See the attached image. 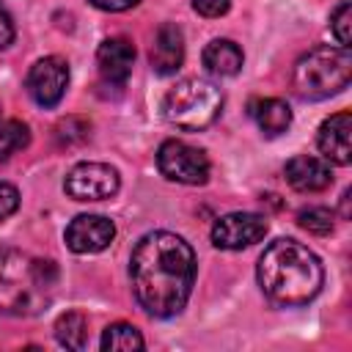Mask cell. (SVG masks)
Segmentation results:
<instances>
[{"label":"cell","instance_id":"6da1fadb","mask_svg":"<svg viewBox=\"0 0 352 352\" xmlns=\"http://www.w3.org/2000/svg\"><path fill=\"white\" fill-rule=\"evenodd\" d=\"M129 280L138 305L160 319L176 316L195 283V253L192 248L170 234L151 231L140 236L129 258Z\"/></svg>","mask_w":352,"mask_h":352},{"label":"cell","instance_id":"7a4b0ae2","mask_svg":"<svg viewBox=\"0 0 352 352\" xmlns=\"http://www.w3.org/2000/svg\"><path fill=\"white\" fill-rule=\"evenodd\" d=\"M256 278L272 305L300 308L322 292L324 270L314 250H308L297 239L283 236L264 248L256 264Z\"/></svg>","mask_w":352,"mask_h":352},{"label":"cell","instance_id":"3957f363","mask_svg":"<svg viewBox=\"0 0 352 352\" xmlns=\"http://www.w3.org/2000/svg\"><path fill=\"white\" fill-rule=\"evenodd\" d=\"M58 286V264L30 258L22 250H0V311L11 316H33L52 302Z\"/></svg>","mask_w":352,"mask_h":352},{"label":"cell","instance_id":"277c9868","mask_svg":"<svg viewBox=\"0 0 352 352\" xmlns=\"http://www.w3.org/2000/svg\"><path fill=\"white\" fill-rule=\"evenodd\" d=\"M352 55L344 47H316L305 52L292 72V88L305 102H319L341 94L349 85Z\"/></svg>","mask_w":352,"mask_h":352},{"label":"cell","instance_id":"5b68a950","mask_svg":"<svg viewBox=\"0 0 352 352\" xmlns=\"http://www.w3.org/2000/svg\"><path fill=\"white\" fill-rule=\"evenodd\" d=\"M223 110V94L212 80L187 77L179 80L162 99V116L170 126L184 132H201L217 121Z\"/></svg>","mask_w":352,"mask_h":352},{"label":"cell","instance_id":"8992f818","mask_svg":"<svg viewBox=\"0 0 352 352\" xmlns=\"http://www.w3.org/2000/svg\"><path fill=\"white\" fill-rule=\"evenodd\" d=\"M157 168L179 184H204L209 179V157L184 140H165L157 151Z\"/></svg>","mask_w":352,"mask_h":352},{"label":"cell","instance_id":"52a82bcc","mask_svg":"<svg viewBox=\"0 0 352 352\" xmlns=\"http://www.w3.org/2000/svg\"><path fill=\"white\" fill-rule=\"evenodd\" d=\"M118 170L104 162H77L66 176V192L74 201H104L118 192Z\"/></svg>","mask_w":352,"mask_h":352},{"label":"cell","instance_id":"ba28073f","mask_svg":"<svg viewBox=\"0 0 352 352\" xmlns=\"http://www.w3.org/2000/svg\"><path fill=\"white\" fill-rule=\"evenodd\" d=\"M69 85V63L58 55H47L41 60H36L25 77V88L30 94V99L41 107H55Z\"/></svg>","mask_w":352,"mask_h":352},{"label":"cell","instance_id":"9c48e42d","mask_svg":"<svg viewBox=\"0 0 352 352\" xmlns=\"http://www.w3.org/2000/svg\"><path fill=\"white\" fill-rule=\"evenodd\" d=\"M267 234V220L256 212H231L212 226V245L220 250H242L261 242Z\"/></svg>","mask_w":352,"mask_h":352},{"label":"cell","instance_id":"30bf717a","mask_svg":"<svg viewBox=\"0 0 352 352\" xmlns=\"http://www.w3.org/2000/svg\"><path fill=\"white\" fill-rule=\"evenodd\" d=\"M113 236L116 226L102 214H77L66 226V245L74 253H99L113 242Z\"/></svg>","mask_w":352,"mask_h":352},{"label":"cell","instance_id":"8fae6325","mask_svg":"<svg viewBox=\"0 0 352 352\" xmlns=\"http://www.w3.org/2000/svg\"><path fill=\"white\" fill-rule=\"evenodd\" d=\"M316 146L322 157L333 165H349L352 162V116L346 110L333 113L330 118L322 121Z\"/></svg>","mask_w":352,"mask_h":352},{"label":"cell","instance_id":"7c38bea8","mask_svg":"<svg viewBox=\"0 0 352 352\" xmlns=\"http://www.w3.org/2000/svg\"><path fill=\"white\" fill-rule=\"evenodd\" d=\"M132 66H135V47H132V41H126L121 36H113V38H104L99 44V50H96V69H99V77L107 85L121 88L129 80Z\"/></svg>","mask_w":352,"mask_h":352},{"label":"cell","instance_id":"4fadbf2b","mask_svg":"<svg viewBox=\"0 0 352 352\" xmlns=\"http://www.w3.org/2000/svg\"><path fill=\"white\" fill-rule=\"evenodd\" d=\"M283 173H286V182L297 192H322L333 182V173H330L327 160H319V157H311V154L292 157L286 162Z\"/></svg>","mask_w":352,"mask_h":352},{"label":"cell","instance_id":"5bb4252c","mask_svg":"<svg viewBox=\"0 0 352 352\" xmlns=\"http://www.w3.org/2000/svg\"><path fill=\"white\" fill-rule=\"evenodd\" d=\"M148 60H151V69L157 74H173L182 66V60H184V36H182L179 25L165 22V25L157 28Z\"/></svg>","mask_w":352,"mask_h":352},{"label":"cell","instance_id":"9a60e30c","mask_svg":"<svg viewBox=\"0 0 352 352\" xmlns=\"http://www.w3.org/2000/svg\"><path fill=\"white\" fill-rule=\"evenodd\" d=\"M204 66L209 74L214 77H234L239 69H242V50L231 41V38H212L206 47H204Z\"/></svg>","mask_w":352,"mask_h":352},{"label":"cell","instance_id":"2e32d148","mask_svg":"<svg viewBox=\"0 0 352 352\" xmlns=\"http://www.w3.org/2000/svg\"><path fill=\"white\" fill-rule=\"evenodd\" d=\"M250 113H253L258 129L264 135H270V138L283 135L289 129V124H292V110H289V104L283 99H258V102H253Z\"/></svg>","mask_w":352,"mask_h":352},{"label":"cell","instance_id":"e0dca14e","mask_svg":"<svg viewBox=\"0 0 352 352\" xmlns=\"http://www.w3.org/2000/svg\"><path fill=\"white\" fill-rule=\"evenodd\" d=\"M55 338L66 349H85L88 346V322L80 311H66L55 319Z\"/></svg>","mask_w":352,"mask_h":352},{"label":"cell","instance_id":"ac0fdd59","mask_svg":"<svg viewBox=\"0 0 352 352\" xmlns=\"http://www.w3.org/2000/svg\"><path fill=\"white\" fill-rule=\"evenodd\" d=\"M146 346L140 330L135 324H126V322H116L110 327H104V336H102V349L104 352H140Z\"/></svg>","mask_w":352,"mask_h":352},{"label":"cell","instance_id":"d6986e66","mask_svg":"<svg viewBox=\"0 0 352 352\" xmlns=\"http://www.w3.org/2000/svg\"><path fill=\"white\" fill-rule=\"evenodd\" d=\"M28 143H30V129H28V124H22V121H16V118L0 124V162L8 160V157H14L16 151H22Z\"/></svg>","mask_w":352,"mask_h":352},{"label":"cell","instance_id":"ffe728a7","mask_svg":"<svg viewBox=\"0 0 352 352\" xmlns=\"http://www.w3.org/2000/svg\"><path fill=\"white\" fill-rule=\"evenodd\" d=\"M297 226L308 234H316V236H324L333 231V212L324 209V206H308L297 214Z\"/></svg>","mask_w":352,"mask_h":352},{"label":"cell","instance_id":"44dd1931","mask_svg":"<svg viewBox=\"0 0 352 352\" xmlns=\"http://www.w3.org/2000/svg\"><path fill=\"white\" fill-rule=\"evenodd\" d=\"M349 28H352V6L346 0H341L336 6V11L330 14V30L338 41V47L349 50Z\"/></svg>","mask_w":352,"mask_h":352},{"label":"cell","instance_id":"7402d4cb","mask_svg":"<svg viewBox=\"0 0 352 352\" xmlns=\"http://www.w3.org/2000/svg\"><path fill=\"white\" fill-rule=\"evenodd\" d=\"M19 209V190L8 182H0V220L11 217Z\"/></svg>","mask_w":352,"mask_h":352},{"label":"cell","instance_id":"603a6c76","mask_svg":"<svg viewBox=\"0 0 352 352\" xmlns=\"http://www.w3.org/2000/svg\"><path fill=\"white\" fill-rule=\"evenodd\" d=\"M192 8L201 14V16H223L228 8H231V0H192Z\"/></svg>","mask_w":352,"mask_h":352},{"label":"cell","instance_id":"cb8c5ba5","mask_svg":"<svg viewBox=\"0 0 352 352\" xmlns=\"http://www.w3.org/2000/svg\"><path fill=\"white\" fill-rule=\"evenodd\" d=\"M14 19H11V14H8V8L0 3V50H6L11 41H14Z\"/></svg>","mask_w":352,"mask_h":352},{"label":"cell","instance_id":"d4e9b609","mask_svg":"<svg viewBox=\"0 0 352 352\" xmlns=\"http://www.w3.org/2000/svg\"><path fill=\"white\" fill-rule=\"evenodd\" d=\"M140 0H91V6L94 8H99V11H126V8H132V6H138Z\"/></svg>","mask_w":352,"mask_h":352}]
</instances>
